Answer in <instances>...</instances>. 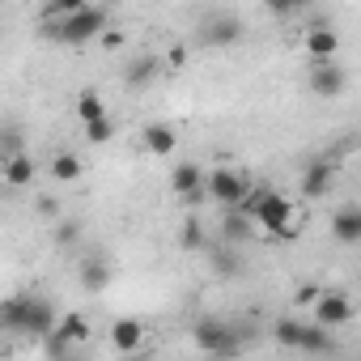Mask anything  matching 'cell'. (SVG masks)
Here are the masks:
<instances>
[{
	"instance_id": "cell-22",
	"label": "cell",
	"mask_w": 361,
	"mask_h": 361,
	"mask_svg": "<svg viewBox=\"0 0 361 361\" xmlns=\"http://www.w3.org/2000/svg\"><path fill=\"white\" fill-rule=\"evenodd\" d=\"M56 331H60V336H64V340H68V344H81V340H85V336H90V323H85V319H81V314H64V319H60V327H56Z\"/></svg>"
},
{
	"instance_id": "cell-15",
	"label": "cell",
	"mask_w": 361,
	"mask_h": 361,
	"mask_svg": "<svg viewBox=\"0 0 361 361\" xmlns=\"http://www.w3.org/2000/svg\"><path fill=\"white\" fill-rule=\"evenodd\" d=\"M5 183L9 188H30L35 183V157L30 153H9L5 157Z\"/></svg>"
},
{
	"instance_id": "cell-19",
	"label": "cell",
	"mask_w": 361,
	"mask_h": 361,
	"mask_svg": "<svg viewBox=\"0 0 361 361\" xmlns=\"http://www.w3.org/2000/svg\"><path fill=\"white\" fill-rule=\"evenodd\" d=\"M51 178H60V183L81 178V157H77V153H56V157H51Z\"/></svg>"
},
{
	"instance_id": "cell-4",
	"label": "cell",
	"mask_w": 361,
	"mask_h": 361,
	"mask_svg": "<svg viewBox=\"0 0 361 361\" xmlns=\"http://www.w3.org/2000/svg\"><path fill=\"white\" fill-rule=\"evenodd\" d=\"M102 35H106V9H98V5H85L81 13H73L56 26V39L73 43V47H81L90 39H102Z\"/></svg>"
},
{
	"instance_id": "cell-13",
	"label": "cell",
	"mask_w": 361,
	"mask_h": 361,
	"mask_svg": "<svg viewBox=\"0 0 361 361\" xmlns=\"http://www.w3.org/2000/svg\"><path fill=\"white\" fill-rule=\"evenodd\" d=\"M140 340H145V323H140V319H115V323H111V344H115V353H136Z\"/></svg>"
},
{
	"instance_id": "cell-23",
	"label": "cell",
	"mask_w": 361,
	"mask_h": 361,
	"mask_svg": "<svg viewBox=\"0 0 361 361\" xmlns=\"http://www.w3.org/2000/svg\"><path fill=\"white\" fill-rule=\"evenodd\" d=\"M221 234H226V243H238V238L247 234V226H243V209H230V213H226Z\"/></svg>"
},
{
	"instance_id": "cell-2",
	"label": "cell",
	"mask_w": 361,
	"mask_h": 361,
	"mask_svg": "<svg viewBox=\"0 0 361 361\" xmlns=\"http://www.w3.org/2000/svg\"><path fill=\"white\" fill-rule=\"evenodd\" d=\"M276 243H293L298 238V226H293V200L289 196H281V192H259V196H251L247 204H243Z\"/></svg>"
},
{
	"instance_id": "cell-1",
	"label": "cell",
	"mask_w": 361,
	"mask_h": 361,
	"mask_svg": "<svg viewBox=\"0 0 361 361\" xmlns=\"http://www.w3.org/2000/svg\"><path fill=\"white\" fill-rule=\"evenodd\" d=\"M0 323L13 336H26V340H51L60 319H56V306L43 302V298H9L0 306Z\"/></svg>"
},
{
	"instance_id": "cell-8",
	"label": "cell",
	"mask_w": 361,
	"mask_h": 361,
	"mask_svg": "<svg viewBox=\"0 0 361 361\" xmlns=\"http://www.w3.org/2000/svg\"><path fill=\"white\" fill-rule=\"evenodd\" d=\"M306 56H310V64H327L340 56V35L323 18H314V26L306 30Z\"/></svg>"
},
{
	"instance_id": "cell-25",
	"label": "cell",
	"mask_w": 361,
	"mask_h": 361,
	"mask_svg": "<svg viewBox=\"0 0 361 361\" xmlns=\"http://www.w3.org/2000/svg\"><path fill=\"white\" fill-rule=\"evenodd\" d=\"M183 247H200V226H196V221L183 230Z\"/></svg>"
},
{
	"instance_id": "cell-17",
	"label": "cell",
	"mask_w": 361,
	"mask_h": 361,
	"mask_svg": "<svg viewBox=\"0 0 361 361\" xmlns=\"http://www.w3.org/2000/svg\"><path fill=\"white\" fill-rule=\"evenodd\" d=\"M77 119L90 128V123H102V119H111L106 115V102H102V94L98 90H81L77 94Z\"/></svg>"
},
{
	"instance_id": "cell-26",
	"label": "cell",
	"mask_w": 361,
	"mask_h": 361,
	"mask_svg": "<svg viewBox=\"0 0 361 361\" xmlns=\"http://www.w3.org/2000/svg\"><path fill=\"white\" fill-rule=\"evenodd\" d=\"M319 298H323V293H319L314 285H302V289H298V302H319Z\"/></svg>"
},
{
	"instance_id": "cell-12",
	"label": "cell",
	"mask_w": 361,
	"mask_h": 361,
	"mask_svg": "<svg viewBox=\"0 0 361 361\" xmlns=\"http://www.w3.org/2000/svg\"><path fill=\"white\" fill-rule=\"evenodd\" d=\"M353 319V302L344 298V293H323L319 302H314V323H323V327H340V323H348Z\"/></svg>"
},
{
	"instance_id": "cell-6",
	"label": "cell",
	"mask_w": 361,
	"mask_h": 361,
	"mask_svg": "<svg viewBox=\"0 0 361 361\" xmlns=\"http://www.w3.org/2000/svg\"><path fill=\"white\" fill-rule=\"evenodd\" d=\"M170 192H174L178 200H188V204H200V200L209 196V174H204V166L178 161V166L170 170Z\"/></svg>"
},
{
	"instance_id": "cell-14",
	"label": "cell",
	"mask_w": 361,
	"mask_h": 361,
	"mask_svg": "<svg viewBox=\"0 0 361 361\" xmlns=\"http://www.w3.org/2000/svg\"><path fill=\"white\" fill-rule=\"evenodd\" d=\"M298 348L310 353V357H327V353L336 348V336H331V327H323V323H302V340H298Z\"/></svg>"
},
{
	"instance_id": "cell-5",
	"label": "cell",
	"mask_w": 361,
	"mask_h": 361,
	"mask_svg": "<svg viewBox=\"0 0 361 361\" xmlns=\"http://www.w3.org/2000/svg\"><path fill=\"white\" fill-rule=\"evenodd\" d=\"M192 340H196V348L209 353V357H234V353L243 348L238 331H234L230 323H221V319H200V323L192 327Z\"/></svg>"
},
{
	"instance_id": "cell-16",
	"label": "cell",
	"mask_w": 361,
	"mask_h": 361,
	"mask_svg": "<svg viewBox=\"0 0 361 361\" xmlns=\"http://www.w3.org/2000/svg\"><path fill=\"white\" fill-rule=\"evenodd\" d=\"M174 145H178V136H174L170 123H149V128H145V149H149L153 157H170Z\"/></svg>"
},
{
	"instance_id": "cell-9",
	"label": "cell",
	"mask_w": 361,
	"mask_h": 361,
	"mask_svg": "<svg viewBox=\"0 0 361 361\" xmlns=\"http://www.w3.org/2000/svg\"><path fill=\"white\" fill-rule=\"evenodd\" d=\"M331 183H336V161H331V157H319V161H310L306 174H302V196H306V200H319V196L331 192Z\"/></svg>"
},
{
	"instance_id": "cell-24",
	"label": "cell",
	"mask_w": 361,
	"mask_h": 361,
	"mask_svg": "<svg viewBox=\"0 0 361 361\" xmlns=\"http://www.w3.org/2000/svg\"><path fill=\"white\" fill-rule=\"evenodd\" d=\"M111 136H115V123H111V119H102V123H90V128H85V140H94V145H106Z\"/></svg>"
},
{
	"instance_id": "cell-18",
	"label": "cell",
	"mask_w": 361,
	"mask_h": 361,
	"mask_svg": "<svg viewBox=\"0 0 361 361\" xmlns=\"http://www.w3.org/2000/svg\"><path fill=\"white\" fill-rule=\"evenodd\" d=\"M81 285H85L90 293H102V289L111 285V272H106V264H102V259H85V268H81Z\"/></svg>"
},
{
	"instance_id": "cell-3",
	"label": "cell",
	"mask_w": 361,
	"mask_h": 361,
	"mask_svg": "<svg viewBox=\"0 0 361 361\" xmlns=\"http://www.w3.org/2000/svg\"><path fill=\"white\" fill-rule=\"evenodd\" d=\"M209 200H213V204H221L226 213H230V209H243V204L251 200V183H247V174H243V170H234V166H217V170H209Z\"/></svg>"
},
{
	"instance_id": "cell-10",
	"label": "cell",
	"mask_w": 361,
	"mask_h": 361,
	"mask_svg": "<svg viewBox=\"0 0 361 361\" xmlns=\"http://www.w3.org/2000/svg\"><path fill=\"white\" fill-rule=\"evenodd\" d=\"M331 238L340 247H361V204H344L331 213Z\"/></svg>"
},
{
	"instance_id": "cell-11",
	"label": "cell",
	"mask_w": 361,
	"mask_h": 361,
	"mask_svg": "<svg viewBox=\"0 0 361 361\" xmlns=\"http://www.w3.org/2000/svg\"><path fill=\"white\" fill-rule=\"evenodd\" d=\"M200 39H204V43H213V47H230V43H238V39H243V22H238V18H230V13H213V18L200 26Z\"/></svg>"
},
{
	"instance_id": "cell-7",
	"label": "cell",
	"mask_w": 361,
	"mask_h": 361,
	"mask_svg": "<svg viewBox=\"0 0 361 361\" xmlns=\"http://www.w3.org/2000/svg\"><path fill=\"white\" fill-rule=\"evenodd\" d=\"M306 85H310V94H314V98H340V94H344V85H348V77H344L340 60H327V64H310Z\"/></svg>"
},
{
	"instance_id": "cell-21",
	"label": "cell",
	"mask_w": 361,
	"mask_h": 361,
	"mask_svg": "<svg viewBox=\"0 0 361 361\" xmlns=\"http://www.w3.org/2000/svg\"><path fill=\"white\" fill-rule=\"evenodd\" d=\"M153 73H157V60H153V56H140V60L123 73V81H128V85H149Z\"/></svg>"
},
{
	"instance_id": "cell-27",
	"label": "cell",
	"mask_w": 361,
	"mask_h": 361,
	"mask_svg": "<svg viewBox=\"0 0 361 361\" xmlns=\"http://www.w3.org/2000/svg\"><path fill=\"white\" fill-rule=\"evenodd\" d=\"M102 43H106V47H123V35H119V30H106Z\"/></svg>"
},
{
	"instance_id": "cell-20",
	"label": "cell",
	"mask_w": 361,
	"mask_h": 361,
	"mask_svg": "<svg viewBox=\"0 0 361 361\" xmlns=\"http://www.w3.org/2000/svg\"><path fill=\"white\" fill-rule=\"evenodd\" d=\"M272 340H276L281 348H298V340H302V323H298V319H276V323H272Z\"/></svg>"
}]
</instances>
